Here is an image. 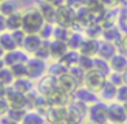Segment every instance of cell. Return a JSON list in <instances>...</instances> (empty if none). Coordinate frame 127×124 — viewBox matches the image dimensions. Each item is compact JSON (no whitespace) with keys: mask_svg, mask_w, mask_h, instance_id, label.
Here are the masks:
<instances>
[{"mask_svg":"<svg viewBox=\"0 0 127 124\" xmlns=\"http://www.w3.org/2000/svg\"><path fill=\"white\" fill-rule=\"evenodd\" d=\"M45 25V19L38 8L23 12V30L28 34H38Z\"/></svg>","mask_w":127,"mask_h":124,"instance_id":"obj_1","label":"cell"},{"mask_svg":"<svg viewBox=\"0 0 127 124\" xmlns=\"http://www.w3.org/2000/svg\"><path fill=\"white\" fill-rule=\"evenodd\" d=\"M88 119L93 124H109L108 119V104L105 101H97L89 106Z\"/></svg>","mask_w":127,"mask_h":124,"instance_id":"obj_2","label":"cell"},{"mask_svg":"<svg viewBox=\"0 0 127 124\" xmlns=\"http://www.w3.org/2000/svg\"><path fill=\"white\" fill-rule=\"evenodd\" d=\"M108 76L102 72H100L98 70H90V71L86 72L85 79H83V86H86L88 89L96 91V93H100L101 89L104 87V85L107 83Z\"/></svg>","mask_w":127,"mask_h":124,"instance_id":"obj_3","label":"cell"},{"mask_svg":"<svg viewBox=\"0 0 127 124\" xmlns=\"http://www.w3.org/2000/svg\"><path fill=\"white\" fill-rule=\"evenodd\" d=\"M75 23H77V12L72 8H70L67 4L59 6L56 8V25L72 29Z\"/></svg>","mask_w":127,"mask_h":124,"instance_id":"obj_4","label":"cell"},{"mask_svg":"<svg viewBox=\"0 0 127 124\" xmlns=\"http://www.w3.org/2000/svg\"><path fill=\"white\" fill-rule=\"evenodd\" d=\"M29 53L23 49H15L11 52H6L3 53L1 57V66H7V67H12L18 63H28L29 61Z\"/></svg>","mask_w":127,"mask_h":124,"instance_id":"obj_5","label":"cell"},{"mask_svg":"<svg viewBox=\"0 0 127 124\" xmlns=\"http://www.w3.org/2000/svg\"><path fill=\"white\" fill-rule=\"evenodd\" d=\"M108 119L109 124L115 123H127V112L124 109V105L115 101L108 105Z\"/></svg>","mask_w":127,"mask_h":124,"instance_id":"obj_6","label":"cell"},{"mask_svg":"<svg viewBox=\"0 0 127 124\" xmlns=\"http://www.w3.org/2000/svg\"><path fill=\"white\" fill-rule=\"evenodd\" d=\"M47 64H45V60H41L38 57H30L28 61V76L30 79H40L41 76L45 75V71H47Z\"/></svg>","mask_w":127,"mask_h":124,"instance_id":"obj_7","label":"cell"},{"mask_svg":"<svg viewBox=\"0 0 127 124\" xmlns=\"http://www.w3.org/2000/svg\"><path fill=\"white\" fill-rule=\"evenodd\" d=\"M72 99L81 101V102H83V104L89 105V106L93 105V104H96L97 101H100L98 99V93L90 90V89H88L83 85H81L77 89V91H75L74 96H72Z\"/></svg>","mask_w":127,"mask_h":124,"instance_id":"obj_8","label":"cell"},{"mask_svg":"<svg viewBox=\"0 0 127 124\" xmlns=\"http://www.w3.org/2000/svg\"><path fill=\"white\" fill-rule=\"evenodd\" d=\"M44 116H45V120H47L48 124L66 123L67 106H51Z\"/></svg>","mask_w":127,"mask_h":124,"instance_id":"obj_9","label":"cell"},{"mask_svg":"<svg viewBox=\"0 0 127 124\" xmlns=\"http://www.w3.org/2000/svg\"><path fill=\"white\" fill-rule=\"evenodd\" d=\"M48 101H49L51 106H68L71 104L72 97L66 94L63 90H60L59 87H56L52 93H49L47 96Z\"/></svg>","mask_w":127,"mask_h":124,"instance_id":"obj_10","label":"cell"},{"mask_svg":"<svg viewBox=\"0 0 127 124\" xmlns=\"http://www.w3.org/2000/svg\"><path fill=\"white\" fill-rule=\"evenodd\" d=\"M56 87H58V78L52 76L49 74L41 76L38 79V83H37V91L45 97L49 93H52Z\"/></svg>","mask_w":127,"mask_h":124,"instance_id":"obj_11","label":"cell"},{"mask_svg":"<svg viewBox=\"0 0 127 124\" xmlns=\"http://www.w3.org/2000/svg\"><path fill=\"white\" fill-rule=\"evenodd\" d=\"M100 44H101V40L86 37V38L83 40V42H82V45H81V48H79L81 55L90 56V57H96V56L98 55Z\"/></svg>","mask_w":127,"mask_h":124,"instance_id":"obj_12","label":"cell"},{"mask_svg":"<svg viewBox=\"0 0 127 124\" xmlns=\"http://www.w3.org/2000/svg\"><path fill=\"white\" fill-rule=\"evenodd\" d=\"M79 86L81 85L75 80V78H72L70 74H66V75H63V76L58 78V87L71 97L74 96V93L77 91V89L79 87Z\"/></svg>","mask_w":127,"mask_h":124,"instance_id":"obj_13","label":"cell"},{"mask_svg":"<svg viewBox=\"0 0 127 124\" xmlns=\"http://www.w3.org/2000/svg\"><path fill=\"white\" fill-rule=\"evenodd\" d=\"M70 50L68 44L66 41H60V40H51V57L53 60H60L64 55Z\"/></svg>","mask_w":127,"mask_h":124,"instance_id":"obj_14","label":"cell"},{"mask_svg":"<svg viewBox=\"0 0 127 124\" xmlns=\"http://www.w3.org/2000/svg\"><path fill=\"white\" fill-rule=\"evenodd\" d=\"M37 8L40 10L41 15L44 17L45 22L53 23V25H55L56 23V8H58V7H55L53 4L48 3L45 0H41L38 3V7H37Z\"/></svg>","mask_w":127,"mask_h":124,"instance_id":"obj_15","label":"cell"},{"mask_svg":"<svg viewBox=\"0 0 127 124\" xmlns=\"http://www.w3.org/2000/svg\"><path fill=\"white\" fill-rule=\"evenodd\" d=\"M42 41H44V38L40 34H28L25 44H23V50H26L30 55H34L38 50V48L41 47Z\"/></svg>","mask_w":127,"mask_h":124,"instance_id":"obj_16","label":"cell"},{"mask_svg":"<svg viewBox=\"0 0 127 124\" xmlns=\"http://www.w3.org/2000/svg\"><path fill=\"white\" fill-rule=\"evenodd\" d=\"M21 11V4L18 0H1L0 1V17H10Z\"/></svg>","mask_w":127,"mask_h":124,"instance_id":"obj_17","label":"cell"},{"mask_svg":"<svg viewBox=\"0 0 127 124\" xmlns=\"http://www.w3.org/2000/svg\"><path fill=\"white\" fill-rule=\"evenodd\" d=\"M0 48H1L3 53L11 52V50H15V49H19L11 31H8V30L1 31V34H0Z\"/></svg>","mask_w":127,"mask_h":124,"instance_id":"obj_18","label":"cell"},{"mask_svg":"<svg viewBox=\"0 0 127 124\" xmlns=\"http://www.w3.org/2000/svg\"><path fill=\"white\" fill-rule=\"evenodd\" d=\"M118 89L119 86H116L113 82H111L109 79L107 80V83L104 85V87L101 89V91H100V97L102 98V101L105 102H113L116 101V96H118Z\"/></svg>","mask_w":127,"mask_h":124,"instance_id":"obj_19","label":"cell"},{"mask_svg":"<svg viewBox=\"0 0 127 124\" xmlns=\"http://www.w3.org/2000/svg\"><path fill=\"white\" fill-rule=\"evenodd\" d=\"M116 45L111 41H105L101 40V44H100V49H98V57H102L105 60H111L113 56L116 55Z\"/></svg>","mask_w":127,"mask_h":124,"instance_id":"obj_20","label":"cell"},{"mask_svg":"<svg viewBox=\"0 0 127 124\" xmlns=\"http://www.w3.org/2000/svg\"><path fill=\"white\" fill-rule=\"evenodd\" d=\"M12 87H14L17 91H19V93L29 94L30 91L34 90V87H33V79H30L29 76L18 78V79H15V82L12 83Z\"/></svg>","mask_w":127,"mask_h":124,"instance_id":"obj_21","label":"cell"},{"mask_svg":"<svg viewBox=\"0 0 127 124\" xmlns=\"http://www.w3.org/2000/svg\"><path fill=\"white\" fill-rule=\"evenodd\" d=\"M109 64H111L112 71L123 74L127 68V56L123 55V53H116V55L109 60Z\"/></svg>","mask_w":127,"mask_h":124,"instance_id":"obj_22","label":"cell"},{"mask_svg":"<svg viewBox=\"0 0 127 124\" xmlns=\"http://www.w3.org/2000/svg\"><path fill=\"white\" fill-rule=\"evenodd\" d=\"M6 27L8 31H14V30H19L23 27V14L22 12H17L12 14L10 17L6 18Z\"/></svg>","mask_w":127,"mask_h":124,"instance_id":"obj_23","label":"cell"},{"mask_svg":"<svg viewBox=\"0 0 127 124\" xmlns=\"http://www.w3.org/2000/svg\"><path fill=\"white\" fill-rule=\"evenodd\" d=\"M21 124H48V123L45 120L44 115H41L40 112H37L34 109H30V110H28L25 119L22 120Z\"/></svg>","mask_w":127,"mask_h":124,"instance_id":"obj_24","label":"cell"},{"mask_svg":"<svg viewBox=\"0 0 127 124\" xmlns=\"http://www.w3.org/2000/svg\"><path fill=\"white\" fill-rule=\"evenodd\" d=\"M79 59H81V52L79 50H74V49H70L63 57L60 59V61L67 67V68H71L74 66H78L79 63Z\"/></svg>","mask_w":127,"mask_h":124,"instance_id":"obj_25","label":"cell"},{"mask_svg":"<svg viewBox=\"0 0 127 124\" xmlns=\"http://www.w3.org/2000/svg\"><path fill=\"white\" fill-rule=\"evenodd\" d=\"M47 72L49 75H52V76H55V78H60V76H63V75L68 74V68H67L60 60H55L49 67H48Z\"/></svg>","mask_w":127,"mask_h":124,"instance_id":"obj_26","label":"cell"},{"mask_svg":"<svg viewBox=\"0 0 127 124\" xmlns=\"http://www.w3.org/2000/svg\"><path fill=\"white\" fill-rule=\"evenodd\" d=\"M14 82H15V76L12 74L11 68L7 66H1V68H0V83H1V86L10 87V86H12Z\"/></svg>","mask_w":127,"mask_h":124,"instance_id":"obj_27","label":"cell"},{"mask_svg":"<svg viewBox=\"0 0 127 124\" xmlns=\"http://www.w3.org/2000/svg\"><path fill=\"white\" fill-rule=\"evenodd\" d=\"M33 56L47 61L48 59L51 57V40H44L42 44H41V47L38 48V50H37Z\"/></svg>","mask_w":127,"mask_h":124,"instance_id":"obj_28","label":"cell"},{"mask_svg":"<svg viewBox=\"0 0 127 124\" xmlns=\"http://www.w3.org/2000/svg\"><path fill=\"white\" fill-rule=\"evenodd\" d=\"M94 70H98L100 72L105 74L107 76H109V74L112 72L109 60H105V59L98 57V56H96V57H94Z\"/></svg>","mask_w":127,"mask_h":124,"instance_id":"obj_29","label":"cell"},{"mask_svg":"<svg viewBox=\"0 0 127 124\" xmlns=\"http://www.w3.org/2000/svg\"><path fill=\"white\" fill-rule=\"evenodd\" d=\"M86 31V37H90V38H98L102 37V31H104V26L101 23H92L88 27H85Z\"/></svg>","mask_w":127,"mask_h":124,"instance_id":"obj_30","label":"cell"},{"mask_svg":"<svg viewBox=\"0 0 127 124\" xmlns=\"http://www.w3.org/2000/svg\"><path fill=\"white\" fill-rule=\"evenodd\" d=\"M83 37L81 33H78V31H71V36H70V38L67 40V44H68V48L70 49H74V50H79L81 45H82L83 42Z\"/></svg>","mask_w":127,"mask_h":124,"instance_id":"obj_31","label":"cell"},{"mask_svg":"<svg viewBox=\"0 0 127 124\" xmlns=\"http://www.w3.org/2000/svg\"><path fill=\"white\" fill-rule=\"evenodd\" d=\"M70 36H71V29H68V27H63V26L56 25L55 29H53V38L55 40H60V41L67 42Z\"/></svg>","mask_w":127,"mask_h":124,"instance_id":"obj_32","label":"cell"},{"mask_svg":"<svg viewBox=\"0 0 127 124\" xmlns=\"http://www.w3.org/2000/svg\"><path fill=\"white\" fill-rule=\"evenodd\" d=\"M49 108H51V104H49V101H48V98L45 96H42V94H40L38 98H37L36 105H34V110L40 112L41 115H45Z\"/></svg>","mask_w":127,"mask_h":124,"instance_id":"obj_33","label":"cell"},{"mask_svg":"<svg viewBox=\"0 0 127 124\" xmlns=\"http://www.w3.org/2000/svg\"><path fill=\"white\" fill-rule=\"evenodd\" d=\"M10 68H11L15 79L28 76V63H18V64H15V66L10 67Z\"/></svg>","mask_w":127,"mask_h":124,"instance_id":"obj_34","label":"cell"},{"mask_svg":"<svg viewBox=\"0 0 127 124\" xmlns=\"http://www.w3.org/2000/svg\"><path fill=\"white\" fill-rule=\"evenodd\" d=\"M78 66H79L85 72L90 71V70L94 68V57L81 55V59H79V63H78Z\"/></svg>","mask_w":127,"mask_h":124,"instance_id":"obj_35","label":"cell"},{"mask_svg":"<svg viewBox=\"0 0 127 124\" xmlns=\"http://www.w3.org/2000/svg\"><path fill=\"white\" fill-rule=\"evenodd\" d=\"M68 74L71 75L72 78H75V80H77L79 85H82V83H83V79H85L86 72L83 71V70L79 66H74V67H71V68H68Z\"/></svg>","mask_w":127,"mask_h":124,"instance_id":"obj_36","label":"cell"},{"mask_svg":"<svg viewBox=\"0 0 127 124\" xmlns=\"http://www.w3.org/2000/svg\"><path fill=\"white\" fill-rule=\"evenodd\" d=\"M26 113H28V109H10L8 113H7V116L8 117H11L12 120L18 121V123H22V120L25 119Z\"/></svg>","mask_w":127,"mask_h":124,"instance_id":"obj_37","label":"cell"},{"mask_svg":"<svg viewBox=\"0 0 127 124\" xmlns=\"http://www.w3.org/2000/svg\"><path fill=\"white\" fill-rule=\"evenodd\" d=\"M11 33H12V36H14V40H15V42H17L18 48H19V49H23V44H25V40H26L28 33H26L23 29L14 30V31H11Z\"/></svg>","mask_w":127,"mask_h":124,"instance_id":"obj_38","label":"cell"},{"mask_svg":"<svg viewBox=\"0 0 127 124\" xmlns=\"http://www.w3.org/2000/svg\"><path fill=\"white\" fill-rule=\"evenodd\" d=\"M85 7L90 11H97V10L107 8L104 4V0H85Z\"/></svg>","mask_w":127,"mask_h":124,"instance_id":"obj_39","label":"cell"},{"mask_svg":"<svg viewBox=\"0 0 127 124\" xmlns=\"http://www.w3.org/2000/svg\"><path fill=\"white\" fill-rule=\"evenodd\" d=\"M53 29H55L53 23L45 22L44 27L41 29V31H40L38 34H40V36H41L44 40H52V38H53Z\"/></svg>","mask_w":127,"mask_h":124,"instance_id":"obj_40","label":"cell"},{"mask_svg":"<svg viewBox=\"0 0 127 124\" xmlns=\"http://www.w3.org/2000/svg\"><path fill=\"white\" fill-rule=\"evenodd\" d=\"M116 101L120 102V104L127 102V85H126V83H123L122 86H119L118 96H116Z\"/></svg>","mask_w":127,"mask_h":124,"instance_id":"obj_41","label":"cell"},{"mask_svg":"<svg viewBox=\"0 0 127 124\" xmlns=\"http://www.w3.org/2000/svg\"><path fill=\"white\" fill-rule=\"evenodd\" d=\"M66 4L70 8L74 10L75 12H78L79 10H82L83 7H85V0H67Z\"/></svg>","mask_w":127,"mask_h":124,"instance_id":"obj_42","label":"cell"},{"mask_svg":"<svg viewBox=\"0 0 127 124\" xmlns=\"http://www.w3.org/2000/svg\"><path fill=\"white\" fill-rule=\"evenodd\" d=\"M108 79L111 80V82H113L116 86H122L124 83V79H123V74H120V72H115L112 71L109 74V76H108Z\"/></svg>","mask_w":127,"mask_h":124,"instance_id":"obj_43","label":"cell"},{"mask_svg":"<svg viewBox=\"0 0 127 124\" xmlns=\"http://www.w3.org/2000/svg\"><path fill=\"white\" fill-rule=\"evenodd\" d=\"M10 109H11V108H10V104H8V101H7V98L6 97H0V115L6 116Z\"/></svg>","mask_w":127,"mask_h":124,"instance_id":"obj_44","label":"cell"},{"mask_svg":"<svg viewBox=\"0 0 127 124\" xmlns=\"http://www.w3.org/2000/svg\"><path fill=\"white\" fill-rule=\"evenodd\" d=\"M120 3H122L120 0H104V4H105V7H107V10L115 8V7Z\"/></svg>","mask_w":127,"mask_h":124,"instance_id":"obj_45","label":"cell"},{"mask_svg":"<svg viewBox=\"0 0 127 124\" xmlns=\"http://www.w3.org/2000/svg\"><path fill=\"white\" fill-rule=\"evenodd\" d=\"M0 124H21V123H18V121H15V120H12L11 117H8V116H1V120H0Z\"/></svg>","mask_w":127,"mask_h":124,"instance_id":"obj_46","label":"cell"},{"mask_svg":"<svg viewBox=\"0 0 127 124\" xmlns=\"http://www.w3.org/2000/svg\"><path fill=\"white\" fill-rule=\"evenodd\" d=\"M45 1H48V3L53 4L55 7H59V6H63V4H66L67 0H45Z\"/></svg>","mask_w":127,"mask_h":124,"instance_id":"obj_47","label":"cell"},{"mask_svg":"<svg viewBox=\"0 0 127 124\" xmlns=\"http://www.w3.org/2000/svg\"><path fill=\"white\" fill-rule=\"evenodd\" d=\"M122 48L127 52V33L124 34V37H123V44H122Z\"/></svg>","mask_w":127,"mask_h":124,"instance_id":"obj_48","label":"cell"},{"mask_svg":"<svg viewBox=\"0 0 127 124\" xmlns=\"http://www.w3.org/2000/svg\"><path fill=\"white\" fill-rule=\"evenodd\" d=\"M123 79H124V83L127 85V68H126V71L123 72Z\"/></svg>","mask_w":127,"mask_h":124,"instance_id":"obj_49","label":"cell"},{"mask_svg":"<svg viewBox=\"0 0 127 124\" xmlns=\"http://www.w3.org/2000/svg\"><path fill=\"white\" fill-rule=\"evenodd\" d=\"M123 105H124V109H126V112H127V102H124Z\"/></svg>","mask_w":127,"mask_h":124,"instance_id":"obj_50","label":"cell"},{"mask_svg":"<svg viewBox=\"0 0 127 124\" xmlns=\"http://www.w3.org/2000/svg\"><path fill=\"white\" fill-rule=\"evenodd\" d=\"M124 19H126V23H127V14L124 15Z\"/></svg>","mask_w":127,"mask_h":124,"instance_id":"obj_51","label":"cell"},{"mask_svg":"<svg viewBox=\"0 0 127 124\" xmlns=\"http://www.w3.org/2000/svg\"><path fill=\"white\" fill-rule=\"evenodd\" d=\"M115 124H127V123H115Z\"/></svg>","mask_w":127,"mask_h":124,"instance_id":"obj_52","label":"cell"},{"mask_svg":"<svg viewBox=\"0 0 127 124\" xmlns=\"http://www.w3.org/2000/svg\"><path fill=\"white\" fill-rule=\"evenodd\" d=\"M88 124H93V123H90V121H89V123H88Z\"/></svg>","mask_w":127,"mask_h":124,"instance_id":"obj_53","label":"cell"},{"mask_svg":"<svg viewBox=\"0 0 127 124\" xmlns=\"http://www.w3.org/2000/svg\"><path fill=\"white\" fill-rule=\"evenodd\" d=\"M60 124H67V123H60Z\"/></svg>","mask_w":127,"mask_h":124,"instance_id":"obj_54","label":"cell"},{"mask_svg":"<svg viewBox=\"0 0 127 124\" xmlns=\"http://www.w3.org/2000/svg\"><path fill=\"white\" fill-rule=\"evenodd\" d=\"M0 1H1V0H0Z\"/></svg>","mask_w":127,"mask_h":124,"instance_id":"obj_55","label":"cell"}]
</instances>
